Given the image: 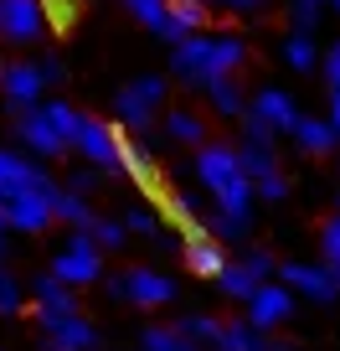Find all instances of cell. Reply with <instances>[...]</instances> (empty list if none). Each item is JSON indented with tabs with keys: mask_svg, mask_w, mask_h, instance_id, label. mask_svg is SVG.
I'll return each mask as SVG.
<instances>
[{
	"mask_svg": "<svg viewBox=\"0 0 340 351\" xmlns=\"http://www.w3.org/2000/svg\"><path fill=\"white\" fill-rule=\"evenodd\" d=\"M248 62V47H242V36L222 32V36H186V42H176V52H170V67H176L181 83H196L207 88L211 77H232L237 67Z\"/></svg>",
	"mask_w": 340,
	"mask_h": 351,
	"instance_id": "6da1fadb",
	"label": "cell"
},
{
	"mask_svg": "<svg viewBox=\"0 0 340 351\" xmlns=\"http://www.w3.org/2000/svg\"><path fill=\"white\" fill-rule=\"evenodd\" d=\"M196 181L217 197V212H232V217H252V202H258V191H252V181L242 176L237 165V150L222 140H207L196 150Z\"/></svg>",
	"mask_w": 340,
	"mask_h": 351,
	"instance_id": "7a4b0ae2",
	"label": "cell"
},
{
	"mask_svg": "<svg viewBox=\"0 0 340 351\" xmlns=\"http://www.w3.org/2000/svg\"><path fill=\"white\" fill-rule=\"evenodd\" d=\"M165 77H134V83H124L119 93H114V119H119V130H155V119H160L165 109Z\"/></svg>",
	"mask_w": 340,
	"mask_h": 351,
	"instance_id": "3957f363",
	"label": "cell"
},
{
	"mask_svg": "<svg viewBox=\"0 0 340 351\" xmlns=\"http://www.w3.org/2000/svg\"><path fill=\"white\" fill-rule=\"evenodd\" d=\"M103 289H109L114 300H129V305H140V310H160V305H170V300L181 295L176 289V279L170 274H160V269H119V274H109L103 279Z\"/></svg>",
	"mask_w": 340,
	"mask_h": 351,
	"instance_id": "277c9868",
	"label": "cell"
},
{
	"mask_svg": "<svg viewBox=\"0 0 340 351\" xmlns=\"http://www.w3.org/2000/svg\"><path fill=\"white\" fill-rule=\"evenodd\" d=\"M47 274L62 279L67 289L99 285V279H103V253H99V243H93L88 232H73V238H67V248L52 253V269H47Z\"/></svg>",
	"mask_w": 340,
	"mask_h": 351,
	"instance_id": "5b68a950",
	"label": "cell"
},
{
	"mask_svg": "<svg viewBox=\"0 0 340 351\" xmlns=\"http://www.w3.org/2000/svg\"><path fill=\"white\" fill-rule=\"evenodd\" d=\"M274 274H278L274 253H263V248H248L242 258H227V269L217 274V289H222L227 300H242V305H248V300L258 295V285H268Z\"/></svg>",
	"mask_w": 340,
	"mask_h": 351,
	"instance_id": "8992f818",
	"label": "cell"
},
{
	"mask_svg": "<svg viewBox=\"0 0 340 351\" xmlns=\"http://www.w3.org/2000/svg\"><path fill=\"white\" fill-rule=\"evenodd\" d=\"M47 36V0H0V42L31 47Z\"/></svg>",
	"mask_w": 340,
	"mask_h": 351,
	"instance_id": "52a82bcc",
	"label": "cell"
},
{
	"mask_svg": "<svg viewBox=\"0 0 340 351\" xmlns=\"http://www.w3.org/2000/svg\"><path fill=\"white\" fill-rule=\"evenodd\" d=\"M42 73H36V62H0V99H5V114H26V109H36L42 104Z\"/></svg>",
	"mask_w": 340,
	"mask_h": 351,
	"instance_id": "ba28073f",
	"label": "cell"
},
{
	"mask_svg": "<svg viewBox=\"0 0 340 351\" xmlns=\"http://www.w3.org/2000/svg\"><path fill=\"white\" fill-rule=\"evenodd\" d=\"M242 119L248 124H258V130H268V134H294V124H299V104L289 99L284 88H258L248 99V109H242Z\"/></svg>",
	"mask_w": 340,
	"mask_h": 351,
	"instance_id": "9c48e42d",
	"label": "cell"
},
{
	"mask_svg": "<svg viewBox=\"0 0 340 351\" xmlns=\"http://www.w3.org/2000/svg\"><path fill=\"white\" fill-rule=\"evenodd\" d=\"M73 150L93 165V171H119V124H103L93 114H83V130H77Z\"/></svg>",
	"mask_w": 340,
	"mask_h": 351,
	"instance_id": "30bf717a",
	"label": "cell"
},
{
	"mask_svg": "<svg viewBox=\"0 0 340 351\" xmlns=\"http://www.w3.org/2000/svg\"><path fill=\"white\" fill-rule=\"evenodd\" d=\"M274 279L289 289V295H304V300H315V305H330V300L340 295L325 263H299V258H289V263H278Z\"/></svg>",
	"mask_w": 340,
	"mask_h": 351,
	"instance_id": "8fae6325",
	"label": "cell"
},
{
	"mask_svg": "<svg viewBox=\"0 0 340 351\" xmlns=\"http://www.w3.org/2000/svg\"><path fill=\"white\" fill-rule=\"evenodd\" d=\"M57 181H47V186H36V191H26V197H16V202H5L11 207V232H42V228H52L57 222Z\"/></svg>",
	"mask_w": 340,
	"mask_h": 351,
	"instance_id": "7c38bea8",
	"label": "cell"
},
{
	"mask_svg": "<svg viewBox=\"0 0 340 351\" xmlns=\"http://www.w3.org/2000/svg\"><path fill=\"white\" fill-rule=\"evenodd\" d=\"M294 315V295H289L278 279H268V285H258V295L248 300V326L252 330H274V326H284V320Z\"/></svg>",
	"mask_w": 340,
	"mask_h": 351,
	"instance_id": "4fadbf2b",
	"label": "cell"
},
{
	"mask_svg": "<svg viewBox=\"0 0 340 351\" xmlns=\"http://www.w3.org/2000/svg\"><path fill=\"white\" fill-rule=\"evenodd\" d=\"M42 341H47V351H99V330H93V320L83 310L62 315V320H47Z\"/></svg>",
	"mask_w": 340,
	"mask_h": 351,
	"instance_id": "5bb4252c",
	"label": "cell"
},
{
	"mask_svg": "<svg viewBox=\"0 0 340 351\" xmlns=\"http://www.w3.org/2000/svg\"><path fill=\"white\" fill-rule=\"evenodd\" d=\"M31 310H36V326H47V320H62V315H77V295L62 285V279L52 274H36L31 279Z\"/></svg>",
	"mask_w": 340,
	"mask_h": 351,
	"instance_id": "9a60e30c",
	"label": "cell"
},
{
	"mask_svg": "<svg viewBox=\"0 0 340 351\" xmlns=\"http://www.w3.org/2000/svg\"><path fill=\"white\" fill-rule=\"evenodd\" d=\"M47 181H52V176H47L42 165H31L16 150H0V202H16V197H26V191L47 186Z\"/></svg>",
	"mask_w": 340,
	"mask_h": 351,
	"instance_id": "2e32d148",
	"label": "cell"
},
{
	"mask_svg": "<svg viewBox=\"0 0 340 351\" xmlns=\"http://www.w3.org/2000/svg\"><path fill=\"white\" fill-rule=\"evenodd\" d=\"M11 130H16V140L26 145V150H36V155H67V145L57 140V130H52V119H47V109L36 104V109H26V114H16L11 119Z\"/></svg>",
	"mask_w": 340,
	"mask_h": 351,
	"instance_id": "e0dca14e",
	"label": "cell"
},
{
	"mask_svg": "<svg viewBox=\"0 0 340 351\" xmlns=\"http://www.w3.org/2000/svg\"><path fill=\"white\" fill-rule=\"evenodd\" d=\"M207 21H211V5H207V0H170V5H165L160 36L176 47V42H186V36H201V32H207Z\"/></svg>",
	"mask_w": 340,
	"mask_h": 351,
	"instance_id": "ac0fdd59",
	"label": "cell"
},
{
	"mask_svg": "<svg viewBox=\"0 0 340 351\" xmlns=\"http://www.w3.org/2000/svg\"><path fill=\"white\" fill-rule=\"evenodd\" d=\"M181 258H186V269L196 279H217L222 269H227V253H222V243L211 238V232H186V238H181Z\"/></svg>",
	"mask_w": 340,
	"mask_h": 351,
	"instance_id": "d6986e66",
	"label": "cell"
},
{
	"mask_svg": "<svg viewBox=\"0 0 340 351\" xmlns=\"http://www.w3.org/2000/svg\"><path fill=\"white\" fill-rule=\"evenodd\" d=\"M119 171H129L134 176V186L140 191H150V197H160V171H155V160H150V150L144 145H134V140H124V130H119Z\"/></svg>",
	"mask_w": 340,
	"mask_h": 351,
	"instance_id": "ffe728a7",
	"label": "cell"
},
{
	"mask_svg": "<svg viewBox=\"0 0 340 351\" xmlns=\"http://www.w3.org/2000/svg\"><path fill=\"white\" fill-rule=\"evenodd\" d=\"M232 150H237V165H242V176H248L252 186H258L263 176H274V171H278L274 140H252V134H242V145H232Z\"/></svg>",
	"mask_w": 340,
	"mask_h": 351,
	"instance_id": "44dd1931",
	"label": "cell"
},
{
	"mask_svg": "<svg viewBox=\"0 0 340 351\" xmlns=\"http://www.w3.org/2000/svg\"><path fill=\"white\" fill-rule=\"evenodd\" d=\"M160 130H165V140H176V145H196V150L207 145V119L191 114V109H165Z\"/></svg>",
	"mask_w": 340,
	"mask_h": 351,
	"instance_id": "7402d4cb",
	"label": "cell"
},
{
	"mask_svg": "<svg viewBox=\"0 0 340 351\" xmlns=\"http://www.w3.org/2000/svg\"><path fill=\"white\" fill-rule=\"evenodd\" d=\"M294 145L304 155H330L340 145V134L330 130V119H315V114H299V124H294Z\"/></svg>",
	"mask_w": 340,
	"mask_h": 351,
	"instance_id": "603a6c76",
	"label": "cell"
},
{
	"mask_svg": "<svg viewBox=\"0 0 340 351\" xmlns=\"http://www.w3.org/2000/svg\"><path fill=\"white\" fill-rule=\"evenodd\" d=\"M211 351H268V336L252 330L248 320H222V336Z\"/></svg>",
	"mask_w": 340,
	"mask_h": 351,
	"instance_id": "cb8c5ba5",
	"label": "cell"
},
{
	"mask_svg": "<svg viewBox=\"0 0 340 351\" xmlns=\"http://www.w3.org/2000/svg\"><path fill=\"white\" fill-rule=\"evenodd\" d=\"M207 104L222 114V119H242V109H248L237 77H211V83H207Z\"/></svg>",
	"mask_w": 340,
	"mask_h": 351,
	"instance_id": "d4e9b609",
	"label": "cell"
},
{
	"mask_svg": "<svg viewBox=\"0 0 340 351\" xmlns=\"http://www.w3.org/2000/svg\"><path fill=\"white\" fill-rule=\"evenodd\" d=\"M57 222H67L73 232H93V222H99V212H93L88 197H73V191H57Z\"/></svg>",
	"mask_w": 340,
	"mask_h": 351,
	"instance_id": "484cf974",
	"label": "cell"
},
{
	"mask_svg": "<svg viewBox=\"0 0 340 351\" xmlns=\"http://www.w3.org/2000/svg\"><path fill=\"white\" fill-rule=\"evenodd\" d=\"M42 109H47V119H52V130H57V140L73 150V140H77V130H83V109H73L67 99H42Z\"/></svg>",
	"mask_w": 340,
	"mask_h": 351,
	"instance_id": "4316f807",
	"label": "cell"
},
{
	"mask_svg": "<svg viewBox=\"0 0 340 351\" xmlns=\"http://www.w3.org/2000/svg\"><path fill=\"white\" fill-rule=\"evenodd\" d=\"M140 351H201L196 341H186L176 326H150V330H140Z\"/></svg>",
	"mask_w": 340,
	"mask_h": 351,
	"instance_id": "83f0119b",
	"label": "cell"
},
{
	"mask_svg": "<svg viewBox=\"0 0 340 351\" xmlns=\"http://www.w3.org/2000/svg\"><path fill=\"white\" fill-rule=\"evenodd\" d=\"M176 330H181L186 341H196V346H217V336H222V320H217V315H201V310H196V315H186Z\"/></svg>",
	"mask_w": 340,
	"mask_h": 351,
	"instance_id": "f1b7e54d",
	"label": "cell"
},
{
	"mask_svg": "<svg viewBox=\"0 0 340 351\" xmlns=\"http://www.w3.org/2000/svg\"><path fill=\"white\" fill-rule=\"evenodd\" d=\"M207 232L217 243H242L248 238V217H232V212H211L207 217Z\"/></svg>",
	"mask_w": 340,
	"mask_h": 351,
	"instance_id": "f546056e",
	"label": "cell"
},
{
	"mask_svg": "<svg viewBox=\"0 0 340 351\" xmlns=\"http://www.w3.org/2000/svg\"><path fill=\"white\" fill-rule=\"evenodd\" d=\"M284 62L294 67V73H309V67L319 62V52H315V42H309L304 32H294V36L284 42Z\"/></svg>",
	"mask_w": 340,
	"mask_h": 351,
	"instance_id": "4dcf8cb0",
	"label": "cell"
},
{
	"mask_svg": "<svg viewBox=\"0 0 340 351\" xmlns=\"http://www.w3.org/2000/svg\"><path fill=\"white\" fill-rule=\"evenodd\" d=\"M124 232H134V238H155V243H165V232H160V217H155L150 207H129V212H124Z\"/></svg>",
	"mask_w": 340,
	"mask_h": 351,
	"instance_id": "1f68e13d",
	"label": "cell"
},
{
	"mask_svg": "<svg viewBox=\"0 0 340 351\" xmlns=\"http://www.w3.org/2000/svg\"><path fill=\"white\" fill-rule=\"evenodd\" d=\"M21 310H26V285L11 269H0V315H21Z\"/></svg>",
	"mask_w": 340,
	"mask_h": 351,
	"instance_id": "d6a6232c",
	"label": "cell"
},
{
	"mask_svg": "<svg viewBox=\"0 0 340 351\" xmlns=\"http://www.w3.org/2000/svg\"><path fill=\"white\" fill-rule=\"evenodd\" d=\"M93 243H99V253H119L124 243H129V232H124V222H114V217H99L93 222V232H88Z\"/></svg>",
	"mask_w": 340,
	"mask_h": 351,
	"instance_id": "836d02e7",
	"label": "cell"
},
{
	"mask_svg": "<svg viewBox=\"0 0 340 351\" xmlns=\"http://www.w3.org/2000/svg\"><path fill=\"white\" fill-rule=\"evenodd\" d=\"M124 5H129V16L140 26H150L155 36H160V26H165V5H170V0H124Z\"/></svg>",
	"mask_w": 340,
	"mask_h": 351,
	"instance_id": "e575fe53",
	"label": "cell"
},
{
	"mask_svg": "<svg viewBox=\"0 0 340 351\" xmlns=\"http://www.w3.org/2000/svg\"><path fill=\"white\" fill-rule=\"evenodd\" d=\"M319 253H325L319 263H335L340 258V212H330V217L319 222Z\"/></svg>",
	"mask_w": 340,
	"mask_h": 351,
	"instance_id": "d590c367",
	"label": "cell"
},
{
	"mask_svg": "<svg viewBox=\"0 0 340 351\" xmlns=\"http://www.w3.org/2000/svg\"><path fill=\"white\" fill-rule=\"evenodd\" d=\"M252 191H258L263 202H284V197H289V176H284V171H274V176H263V181H258Z\"/></svg>",
	"mask_w": 340,
	"mask_h": 351,
	"instance_id": "8d00e7d4",
	"label": "cell"
},
{
	"mask_svg": "<svg viewBox=\"0 0 340 351\" xmlns=\"http://www.w3.org/2000/svg\"><path fill=\"white\" fill-rule=\"evenodd\" d=\"M93 186H99V171H93V165H83V171L67 176V186H62V191H73V197H88Z\"/></svg>",
	"mask_w": 340,
	"mask_h": 351,
	"instance_id": "74e56055",
	"label": "cell"
},
{
	"mask_svg": "<svg viewBox=\"0 0 340 351\" xmlns=\"http://www.w3.org/2000/svg\"><path fill=\"white\" fill-rule=\"evenodd\" d=\"M289 16H294V32H315V26H319V11H315V5H289Z\"/></svg>",
	"mask_w": 340,
	"mask_h": 351,
	"instance_id": "f35d334b",
	"label": "cell"
},
{
	"mask_svg": "<svg viewBox=\"0 0 340 351\" xmlns=\"http://www.w3.org/2000/svg\"><path fill=\"white\" fill-rule=\"evenodd\" d=\"M36 73H42V83H62V77H67V67H62V57H52V52H47L42 62H36Z\"/></svg>",
	"mask_w": 340,
	"mask_h": 351,
	"instance_id": "ab89813d",
	"label": "cell"
},
{
	"mask_svg": "<svg viewBox=\"0 0 340 351\" xmlns=\"http://www.w3.org/2000/svg\"><path fill=\"white\" fill-rule=\"evenodd\" d=\"M319 67H325V83H330V93H335V88H340V42L325 52V62H319Z\"/></svg>",
	"mask_w": 340,
	"mask_h": 351,
	"instance_id": "60d3db41",
	"label": "cell"
},
{
	"mask_svg": "<svg viewBox=\"0 0 340 351\" xmlns=\"http://www.w3.org/2000/svg\"><path fill=\"white\" fill-rule=\"evenodd\" d=\"M211 5V0H207ZM217 5H227V11H242V16H252V11H263L268 0H217Z\"/></svg>",
	"mask_w": 340,
	"mask_h": 351,
	"instance_id": "b9f144b4",
	"label": "cell"
},
{
	"mask_svg": "<svg viewBox=\"0 0 340 351\" xmlns=\"http://www.w3.org/2000/svg\"><path fill=\"white\" fill-rule=\"evenodd\" d=\"M47 16H57V26H67V21H73V5H67V0H52Z\"/></svg>",
	"mask_w": 340,
	"mask_h": 351,
	"instance_id": "7bdbcfd3",
	"label": "cell"
},
{
	"mask_svg": "<svg viewBox=\"0 0 340 351\" xmlns=\"http://www.w3.org/2000/svg\"><path fill=\"white\" fill-rule=\"evenodd\" d=\"M330 130L340 134V88H335V93H330Z\"/></svg>",
	"mask_w": 340,
	"mask_h": 351,
	"instance_id": "ee69618b",
	"label": "cell"
},
{
	"mask_svg": "<svg viewBox=\"0 0 340 351\" xmlns=\"http://www.w3.org/2000/svg\"><path fill=\"white\" fill-rule=\"evenodd\" d=\"M0 232H11V207L0 202Z\"/></svg>",
	"mask_w": 340,
	"mask_h": 351,
	"instance_id": "f6af8a7d",
	"label": "cell"
},
{
	"mask_svg": "<svg viewBox=\"0 0 340 351\" xmlns=\"http://www.w3.org/2000/svg\"><path fill=\"white\" fill-rule=\"evenodd\" d=\"M325 269H330V279H335V289H340V258H335V263H325Z\"/></svg>",
	"mask_w": 340,
	"mask_h": 351,
	"instance_id": "bcb514c9",
	"label": "cell"
},
{
	"mask_svg": "<svg viewBox=\"0 0 340 351\" xmlns=\"http://www.w3.org/2000/svg\"><path fill=\"white\" fill-rule=\"evenodd\" d=\"M294 5H315V11H325V5H330V0H294Z\"/></svg>",
	"mask_w": 340,
	"mask_h": 351,
	"instance_id": "7dc6e473",
	"label": "cell"
},
{
	"mask_svg": "<svg viewBox=\"0 0 340 351\" xmlns=\"http://www.w3.org/2000/svg\"><path fill=\"white\" fill-rule=\"evenodd\" d=\"M5 248H11V232H0V258H5Z\"/></svg>",
	"mask_w": 340,
	"mask_h": 351,
	"instance_id": "c3c4849f",
	"label": "cell"
},
{
	"mask_svg": "<svg viewBox=\"0 0 340 351\" xmlns=\"http://www.w3.org/2000/svg\"><path fill=\"white\" fill-rule=\"evenodd\" d=\"M335 212H340V191H335Z\"/></svg>",
	"mask_w": 340,
	"mask_h": 351,
	"instance_id": "681fc988",
	"label": "cell"
},
{
	"mask_svg": "<svg viewBox=\"0 0 340 351\" xmlns=\"http://www.w3.org/2000/svg\"><path fill=\"white\" fill-rule=\"evenodd\" d=\"M330 5H335V11H340V0H330Z\"/></svg>",
	"mask_w": 340,
	"mask_h": 351,
	"instance_id": "f907efd6",
	"label": "cell"
}]
</instances>
